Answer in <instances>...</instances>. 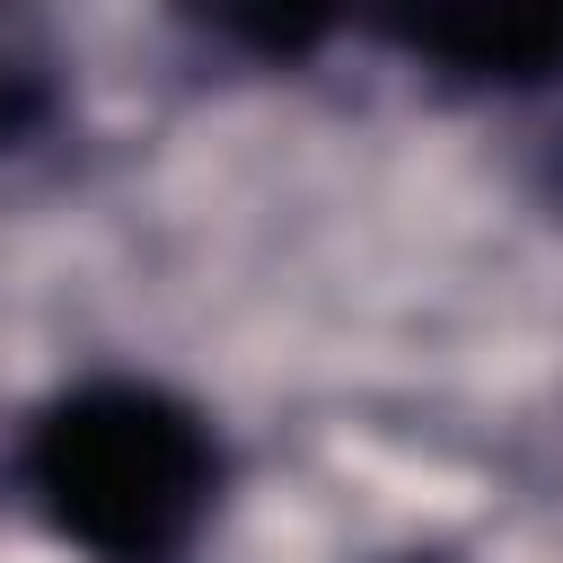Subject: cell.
<instances>
[{"label":"cell","mask_w":563,"mask_h":563,"mask_svg":"<svg viewBox=\"0 0 563 563\" xmlns=\"http://www.w3.org/2000/svg\"><path fill=\"white\" fill-rule=\"evenodd\" d=\"M396 35L475 79H545L563 62V9H431L405 18Z\"/></svg>","instance_id":"2"},{"label":"cell","mask_w":563,"mask_h":563,"mask_svg":"<svg viewBox=\"0 0 563 563\" xmlns=\"http://www.w3.org/2000/svg\"><path fill=\"white\" fill-rule=\"evenodd\" d=\"M35 501L97 563H176L211 510V440L158 387H79L35 422Z\"/></svg>","instance_id":"1"}]
</instances>
